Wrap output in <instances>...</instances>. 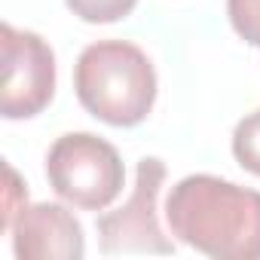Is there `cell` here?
Wrapping results in <instances>:
<instances>
[{"mask_svg": "<svg viewBox=\"0 0 260 260\" xmlns=\"http://www.w3.org/2000/svg\"><path fill=\"white\" fill-rule=\"evenodd\" d=\"M4 172H7V190H4V220H0V230L10 233L16 214L28 205V187L22 184V178L16 175V169L10 162L4 166Z\"/></svg>", "mask_w": 260, "mask_h": 260, "instance_id": "30bf717a", "label": "cell"}, {"mask_svg": "<svg viewBox=\"0 0 260 260\" xmlns=\"http://www.w3.org/2000/svg\"><path fill=\"white\" fill-rule=\"evenodd\" d=\"M233 156L236 162L260 178V110L242 116L233 128Z\"/></svg>", "mask_w": 260, "mask_h": 260, "instance_id": "52a82bcc", "label": "cell"}, {"mask_svg": "<svg viewBox=\"0 0 260 260\" xmlns=\"http://www.w3.org/2000/svg\"><path fill=\"white\" fill-rule=\"evenodd\" d=\"M10 233L19 260H80L86 254L80 220L55 202L25 205L16 214Z\"/></svg>", "mask_w": 260, "mask_h": 260, "instance_id": "8992f818", "label": "cell"}, {"mask_svg": "<svg viewBox=\"0 0 260 260\" xmlns=\"http://www.w3.org/2000/svg\"><path fill=\"white\" fill-rule=\"evenodd\" d=\"M172 236L214 260H260V193L214 175L181 178L166 199Z\"/></svg>", "mask_w": 260, "mask_h": 260, "instance_id": "6da1fadb", "label": "cell"}, {"mask_svg": "<svg viewBox=\"0 0 260 260\" xmlns=\"http://www.w3.org/2000/svg\"><path fill=\"white\" fill-rule=\"evenodd\" d=\"M166 181V162L144 156L135 172V190L116 211L98 217L101 254H175V242L162 233L156 202Z\"/></svg>", "mask_w": 260, "mask_h": 260, "instance_id": "277c9868", "label": "cell"}, {"mask_svg": "<svg viewBox=\"0 0 260 260\" xmlns=\"http://www.w3.org/2000/svg\"><path fill=\"white\" fill-rule=\"evenodd\" d=\"M4 49V83H0V113L7 119H31L43 113L55 95V52L34 34L19 31L10 22L0 25Z\"/></svg>", "mask_w": 260, "mask_h": 260, "instance_id": "5b68a950", "label": "cell"}, {"mask_svg": "<svg viewBox=\"0 0 260 260\" xmlns=\"http://www.w3.org/2000/svg\"><path fill=\"white\" fill-rule=\"evenodd\" d=\"M226 16L245 43L260 46V0H226Z\"/></svg>", "mask_w": 260, "mask_h": 260, "instance_id": "9c48e42d", "label": "cell"}, {"mask_svg": "<svg viewBox=\"0 0 260 260\" xmlns=\"http://www.w3.org/2000/svg\"><path fill=\"white\" fill-rule=\"evenodd\" d=\"M49 187L80 211H104L125 187V169L113 144L92 132H68L46 153Z\"/></svg>", "mask_w": 260, "mask_h": 260, "instance_id": "3957f363", "label": "cell"}, {"mask_svg": "<svg viewBox=\"0 0 260 260\" xmlns=\"http://www.w3.org/2000/svg\"><path fill=\"white\" fill-rule=\"evenodd\" d=\"M64 4L77 19L89 25H110V22L125 19L138 7V0H64Z\"/></svg>", "mask_w": 260, "mask_h": 260, "instance_id": "ba28073f", "label": "cell"}, {"mask_svg": "<svg viewBox=\"0 0 260 260\" xmlns=\"http://www.w3.org/2000/svg\"><path fill=\"white\" fill-rule=\"evenodd\" d=\"M74 89L95 119L132 128L153 110L156 71L141 46L128 40H98L80 52Z\"/></svg>", "mask_w": 260, "mask_h": 260, "instance_id": "7a4b0ae2", "label": "cell"}]
</instances>
